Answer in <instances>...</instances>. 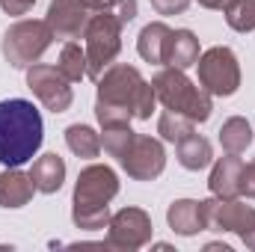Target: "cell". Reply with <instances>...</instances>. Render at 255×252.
<instances>
[{
	"label": "cell",
	"mask_w": 255,
	"mask_h": 252,
	"mask_svg": "<svg viewBox=\"0 0 255 252\" xmlns=\"http://www.w3.org/2000/svg\"><path fill=\"white\" fill-rule=\"evenodd\" d=\"M119 193V175L107 163H89L80 169L74 199H71V220L83 232L107 229L110 223V202Z\"/></svg>",
	"instance_id": "3957f363"
},
{
	"label": "cell",
	"mask_w": 255,
	"mask_h": 252,
	"mask_svg": "<svg viewBox=\"0 0 255 252\" xmlns=\"http://www.w3.org/2000/svg\"><path fill=\"white\" fill-rule=\"evenodd\" d=\"M151 86H154V95L157 101L166 107V110H175V113H184L190 116L193 122H208L211 113H214V104H211V95L196 86L190 77L181 71V68H163L151 77Z\"/></svg>",
	"instance_id": "277c9868"
},
{
	"label": "cell",
	"mask_w": 255,
	"mask_h": 252,
	"mask_svg": "<svg viewBox=\"0 0 255 252\" xmlns=\"http://www.w3.org/2000/svg\"><path fill=\"white\" fill-rule=\"evenodd\" d=\"M45 139L42 113L27 98L0 101V163L24 166L36 157Z\"/></svg>",
	"instance_id": "7a4b0ae2"
},
{
	"label": "cell",
	"mask_w": 255,
	"mask_h": 252,
	"mask_svg": "<svg viewBox=\"0 0 255 252\" xmlns=\"http://www.w3.org/2000/svg\"><path fill=\"white\" fill-rule=\"evenodd\" d=\"M196 65H199V86L208 95L229 98L241 89V63L232 48L226 45L208 48L205 54H199Z\"/></svg>",
	"instance_id": "52a82bcc"
},
{
	"label": "cell",
	"mask_w": 255,
	"mask_h": 252,
	"mask_svg": "<svg viewBox=\"0 0 255 252\" xmlns=\"http://www.w3.org/2000/svg\"><path fill=\"white\" fill-rule=\"evenodd\" d=\"M241 241H244V244H247L250 250H255V229H253V232H250V235H244Z\"/></svg>",
	"instance_id": "1f68e13d"
},
{
	"label": "cell",
	"mask_w": 255,
	"mask_h": 252,
	"mask_svg": "<svg viewBox=\"0 0 255 252\" xmlns=\"http://www.w3.org/2000/svg\"><path fill=\"white\" fill-rule=\"evenodd\" d=\"M65 145L77 154V157H98L101 154V133H95L89 125H68L65 127Z\"/></svg>",
	"instance_id": "44dd1931"
},
{
	"label": "cell",
	"mask_w": 255,
	"mask_h": 252,
	"mask_svg": "<svg viewBox=\"0 0 255 252\" xmlns=\"http://www.w3.org/2000/svg\"><path fill=\"white\" fill-rule=\"evenodd\" d=\"M57 68L63 71V77L68 83H77L86 77V48H80L77 42H65L60 51V63Z\"/></svg>",
	"instance_id": "603a6c76"
},
{
	"label": "cell",
	"mask_w": 255,
	"mask_h": 252,
	"mask_svg": "<svg viewBox=\"0 0 255 252\" xmlns=\"http://www.w3.org/2000/svg\"><path fill=\"white\" fill-rule=\"evenodd\" d=\"M226 21L238 33H253L255 30V0H235L226 9Z\"/></svg>",
	"instance_id": "cb8c5ba5"
},
{
	"label": "cell",
	"mask_w": 255,
	"mask_h": 252,
	"mask_svg": "<svg viewBox=\"0 0 255 252\" xmlns=\"http://www.w3.org/2000/svg\"><path fill=\"white\" fill-rule=\"evenodd\" d=\"M211 229L217 232H232L238 238L250 235L255 229V208L238 199H217L211 202Z\"/></svg>",
	"instance_id": "7c38bea8"
},
{
	"label": "cell",
	"mask_w": 255,
	"mask_h": 252,
	"mask_svg": "<svg viewBox=\"0 0 255 252\" xmlns=\"http://www.w3.org/2000/svg\"><path fill=\"white\" fill-rule=\"evenodd\" d=\"M151 235H154V226L142 208H122V211L110 214V223H107V247L110 250H142L151 241Z\"/></svg>",
	"instance_id": "9c48e42d"
},
{
	"label": "cell",
	"mask_w": 255,
	"mask_h": 252,
	"mask_svg": "<svg viewBox=\"0 0 255 252\" xmlns=\"http://www.w3.org/2000/svg\"><path fill=\"white\" fill-rule=\"evenodd\" d=\"M199 60V39L193 30H172L163 48V65L187 71Z\"/></svg>",
	"instance_id": "2e32d148"
},
{
	"label": "cell",
	"mask_w": 255,
	"mask_h": 252,
	"mask_svg": "<svg viewBox=\"0 0 255 252\" xmlns=\"http://www.w3.org/2000/svg\"><path fill=\"white\" fill-rule=\"evenodd\" d=\"M54 30L48 21L39 18H21L15 21L0 42V51L6 57V63L12 68H30L33 63H39V57L54 45Z\"/></svg>",
	"instance_id": "8992f818"
},
{
	"label": "cell",
	"mask_w": 255,
	"mask_h": 252,
	"mask_svg": "<svg viewBox=\"0 0 255 252\" xmlns=\"http://www.w3.org/2000/svg\"><path fill=\"white\" fill-rule=\"evenodd\" d=\"M187 6H190V0H151V9L157 15H181V12H187Z\"/></svg>",
	"instance_id": "4316f807"
},
{
	"label": "cell",
	"mask_w": 255,
	"mask_h": 252,
	"mask_svg": "<svg viewBox=\"0 0 255 252\" xmlns=\"http://www.w3.org/2000/svg\"><path fill=\"white\" fill-rule=\"evenodd\" d=\"M211 202L214 199H175L166 211V223L175 235L181 238H193L199 232H208L211 229Z\"/></svg>",
	"instance_id": "8fae6325"
},
{
	"label": "cell",
	"mask_w": 255,
	"mask_h": 252,
	"mask_svg": "<svg viewBox=\"0 0 255 252\" xmlns=\"http://www.w3.org/2000/svg\"><path fill=\"white\" fill-rule=\"evenodd\" d=\"M175 154H178V163H181L184 169H190V172L205 169V166L214 160V148H211V142H208L202 133H190V136H184L181 142H175Z\"/></svg>",
	"instance_id": "d6986e66"
},
{
	"label": "cell",
	"mask_w": 255,
	"mask_h": 252,
	"mask_svg": "<svg viewBox=\"0 0 255 252\" xmlns=\"http://www.w3.org/2000/svg\"><path fill=\"white\" fill-rule=\"evenodd\" d=\"M157 133L166 139V142H181L184 136L196 133V122L184 113H175V110H163L160 119H157Z\"/></svg>",
	"instance_id": "7402d4cb"
},
{
	"label": "cell",
	"mask_w": 255,
	"mask_h": 252,
	"mask_svg": "<svg viewBox=\"0 0 255 252\" xmlns=\"http://www.w3.org/2000/svg\"><path fill=\"white\" fill-rule=\"evenodd\" d=\"M130 136H133L130 125H125V127H104V136H101V148H104L110 157H116V160H119V154H122V151L128 148Z\"/></svg>",
	"instance_id": "d4e9b609"
},
{
	"label": "cell",
	"mask_w": 255,
	"mask_h": 252,
	"mask_svg": "<svg viewBox=\"0 0 255 252\" xmlns=\"http://www.w3.org/2000/svg\"><path fill=\"white\" fill-rule=\"evenodd\" d=\"M241 172H244V160L238 154H229L220 157L211 169V178H208V187L217 199H238L241 196Z\"/></svg>",
	"instance_id": "5bb4252c"
},
{
	"label": "cell",
	"mask_w": 255,
	"mask_h": 252,
	"mask_svg": "<svg viewBox=\"0 0 255 252\" xmlns=\"http://www.w3.org/2000/svg\"><path fill=\"white\" fill-rule=\"evenodd\" d=\"M27 86L51 113H65L74 101V92H71L68 80L63 77V71L57 65L33 63L27 68Z\"/></svg>",
	"instance_id": "30bf717a"
},
{
	"label": "cell",
	"mask_w": 255,
	"mask_h": 252,
	"mask_svg": "<svg viewBox=\"0 0 255 252\" xmlns=\"http://www.w3.org/2000/svg\"><path fill=\"white\" fill-rule=\"evenodd\" d=\"M172 27H166L163 21H151L139 30V39H136V51L145 63L151 65H163V48H166V39H169Z\"/></svg>",
	"instance_id": "ac0fdd59"
},
{
	"label": "cell",
	"mask_w": 255,
	"mask_h": 252,
	"mask_svg": "<svg viewBox=\"0 0 255 252\" xmlns=\"http://www.w3.org/2000/svg\"><path fill=\"white\" fill-rule=\"evenodd\" d=\"M119 166L133 181H154L166 169V151L163 142L148 133H133L128 148L119 154Z\"/></svg>",
	"instance_id": "ba28073f"
},
{
	"label": "cell",
	"mask_w": 255,
	"mask_h": 252,
	"mask_svg": "<svg viewBox=\"0 0 255 252\" xmlns=\"http://www.w3.org/2000/svg\"><path fill=\"white\" fill-rule=\"evenodd\" d=\"M89 9L80 3V0H54L48 6V24L54 30L57 39H77L83 36L86 24H89Z\"/></svg>",
	"instance_id": "4fadbf2b"
},
{
	"label": "cell",
	"mask_w": 255,
	"mask_h": 252,
	"mask_svg": "<svg viewBox=\"0 0 255 252\" xmlns=\"http://www.w3.org/2000/svg\"><path fill=\"white\" fill-rule=\"evenodd\" d=\"M30 178H33V184L39 193H57V190L63 187L65 181V160L60 154H42V157H36L33 160V166H30Z\"/></svg>",
	"instance_id": "e0dca14e"
},
{
	"label": "cell",
	"mask_w": 255,
	"mask_h": 252,
	"mask_svg": "<svg viewBox=\"0 0 255 252\" xmlns=\"http://www.w3.org/2000/svg\"><path fill=\"white\" fill-rule=\"evenodd\" d=\"M101 9L113 12V15H116V18H119V21L128 27V24L136 18V9H139V3H136V0H107Z\"/></svg>",
	"instance_id": "484cf974"
},
{
	"label": "cell",
	"mask_w": 255,
	"mask_h": 252,
	"mask_svg": "<svg viewBox=\"0 0 255 252\" xmlns=\"http://www.w3.org/2000/svg\"><path fill=\"white\" fill-rule=\"evenodd\" d=\"M33 3H36V0H0V9H3L6 15H15V18H18V15H27V12L33 9Z\"/></svg>",
	"instance_id": "f1b7e54d"
},
{
	"label": "cell",
	"mask_w": 255,
	"mask_h": 252,
	"mask_svg": "<svg viewBox=\"0 0 255 252\" xmlns=\"http://www.w3.org/2000/svg\"><path fill=\"white\" fill-rule=\"evenodd\" d=\"M241 196L255 199V160L253 163H244V172H241Z\"/></svg>",
	"instance_id": "83f0119b"
},
{
	"label": "cell",
	"mask_w": 255,
	"mask_h": 252,
	"mask_svg": "<svg viewBox=\"0 0 255 252\" xmlns=\"http://www.w3.org/2000/svg\"><path fill=\"white\" fill-rule=\"evenodd\" d=\"M253 139H255L253 125H250L244 116H232V119H226L223 127H220V145H223V151H229V154H244Z\"/></svg>",
	"instance_id": "ffe728a7"
},
{
	"label": "cell",
	"mask_w": 255,
	"mask_h": 252,
	"mask_svg": "<svg viewBox=\"0 0 255 252\" xmlns=\"http://www.w3.org/2000/svg\"><path fill=\"white\" fill-rule=\"evenodd\" d=\"M36 193V184L30 178V172H21V166H6L0 172V208H24L30 205Z\"/></svg>",
	"instance_id": "9a60e30c"
},
{
	"label": "cell",
	"mask_w": 255,
	"mask_h": 252,
	"mask_svg": "<svg viewBox=\"0 0 255 252\" xmlns=\"http://www.w3.org/2000/svg\"><path fill=\"white\" fill-rule=\"evenodd\" d=\"M80 3H83V6H86L89 12H98V9H101V6H104L107 0H80Z\"/></svg>",
	"instance_id": "4dcf8cb0"
},
{
	"label": "cell",
	"mask_w": 255,
	"mask_h": 252,
	"mask_svg": "<svg viewBox=\"0 0 255 252\" xmlns=\"http://www.w3.org/2000/svg\"><path fill=\"white\" fill-rule=\"evenodd\" d=\"M95 116L101 127H125L130 119H151L157 95L154 86L139 74L136 65L113 63L98 80Z\"/></svg>",
	"instance_id": "6da1fadb"
},
{
	"label": "cell",
	"mask_w": 255,
	"mask_h": 252,
	"mask_svg": "<svg viewBox=\"0 0 255 252\" xmlns=\"http://www.w3.org/2000/svg\"><path fill=\"white\" fill-rule=\"evenodd\" d=\"M232 3H235V0H199V6H205V9H220V12H226Z\"/></svg>",
	"instance_id": "f546056e"
},
{
	"label": "cell",
	"mask_w": 255,
	"mask_h": 252,
	"mask_svg": "<svg viewBox=\"0 0 255 252\" xmlns=\"http://www.w3.org/2000/svg\"><path fill=\"white\" fill-rule=\"evenodd\" d=\"M122 30L125 24L107 12V9H98L86 30H83V39H86V77L98 80L110 65L116 63L119 51H122Z\"/></svg>",
	"instance_id": "5b68a950"
}]
</instances>
